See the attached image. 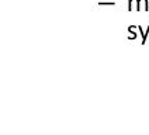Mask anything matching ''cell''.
Instances as JSON below:
<instances>
[{"instance_id":"cell-3","label":"cell","mask_w":149,"mask_h":135,"mask_svg":"<svg viewBox=\"0 0 149 135\" xmlns=\"http://www.w3.org/2000/svg\"><path fill=\"white\" fill-rule=\"evenodd\" d=\"M135 30H138V25H130L128 27V33L131 34V35H128V40H135L138 35L135 33Z\"/></svg>"},{"instance_id":"cell-5","label":"cell","mask_w":149,"mask_h":135,"mask_svg":"<svg viewBox=\"0 0 149 135\" xmlns=\"http://www.w3.org/2000/svg\"><path fill=\"white\" fill-rule=\"evenodd\" d=\"M135 0H128V11H132V3Z\"/></svg>"},{"instance_id":"cell-4","label":"cell","mask_w":149,"mask_h":135,"mask_svg":"<svg viewBox=\"0 0 149 135\" xmlns=\"http://www.w3.org/2000/svg\"><path fill=\"white\" fill-rule=\"evenodd\" d=\"M99 6H116V1H99Z\"/></svg>"},{"instance_id":"cell-1","label":"cell","mask_w":149,"mask_h":135,"mask_svg":"<svg viewBox=\"0 0 149 135\" xmlns=\"http://www.w3.org/2000/svg\"><path fill=\"white\" fill-rule=\"evenodd\" d=\"M135 1H136V11H141L142 6H145V11H148L149 10L148 0H135Z\"/></svg>"},{"instance_id":"cell-2","label":"cell","mask_w":149,"mask_h":135,"mask_svg":"<svg viewBox=\"0 0 149 135\" xmlns=\"http://www.w3.org/2000/svg\"><path fill=\"white\" fill-rule=\"evenodd\" d=\"M138 31H139V34H141V37H142V45L146 42V38H148V35H149V25H148V28H146V31H143L142 30V27L141 25H138Z\"/></svg>"}]
</instances>
